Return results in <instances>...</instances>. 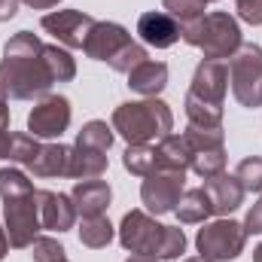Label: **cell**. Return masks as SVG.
<instances>
[{"label":"cell","mask_w":262,"mask_h":262,"mask_svg":"<svg viewBox=\"0 0 262 262\" xmlns=\"http://www.w3.org/2000/svg\"><path fill=\"white\" fill-rule=\"evenodd\" d=\"M70 125V101L64 95H46L34 104V110L28 113V131L34 137H61Z\"/></svg>","instance_id":"7c38bea8"},{"label":"cell","mask_w":262,"mask_h":262,"mask_svg":"<svg viewBox=\"0 0 262 262\" xmlns=\"http://www.w3.org/2000/svg\"><path fill=\"white\" fill-rule=\"evenodd\" d=\"M119 244L134 256L180 259V253L186 250V235L180 226H162L143 210H128L119 226Z\"/></svg>","instance_id":"3957f363"},{"label":"cell","mask_w":262,"mask_h":262,"mask_svg":"<svg viewBox=\"0 0 262 262\" xmlns=\"http://www.w3.org/2000/svg\"><path fill=\"white\" fill-rule=\"evenodd\" d=\"M104 174H107V152L73 146V152H70V177H76V180H98Z\"/></svg>","instance_id":"44dd1931"},{"label":"cell","mask_w":262,"mask_h":262,"mask_svg":"<svg viewBox=\"0 0 262 262\" xmlns=\"http://www.w3.org/2000/svg\"><path fill=\"white\" fill-rule=\"evenodd\" d=\"M9 137H12L9 131L0 128V159H6V156H9Z\"/></svg>","instance_id":"d590c367"},{"label":"cell","mask_w":262,"mask_h":262,"mask_svg":"<svg viewBox=\"0 0 262 262\" xmlns=\"http://www.w3.org/2000/svg\"><path fill=\"white\" fill-rule=\"evenodd\" d=\"M244 232H247V235H262V198L247 210V216H244Z\"/></svg>","instance_id":"1f68e13d"},{"label":"cell","mask_w":262,"mask_h":262,"mask_svg":"<svg viewBox=\"0 0 262 262\" xmlns=\"http://www.w3.org/2000/svg\"><path fill=\"white\" fill-rule=\"evenodd\" d=\"M70 198H73V207L79 216H104L113 192H110V183L98 177V180H79L73 186Z\"/></svg>","instance_id":"e0dca14e"},{"label":"cell","mask_w":262,"mask_h":262,"mask_svg":"<svg viewBox=\"0 0 262 262\" xmlns=\"http://www.w3.org/2000/svg\"><path fill=\"white\" fill-rule=\"evenodd\" d=\"M40 146H43V143H40L34 134H21V131H18V134L9 137V156H6V159L15 162V165H25V168H28V165L37 159Z\"/></svg>","instance_id":"4316f807"},{"label":"cell","mask_w":262,"mask_h":262,"mask_svg":"<svg viewBox=\"0 0 262 262\" xmlns=\"http://www.w3.org/2000/svg\"><path fill=\"white\" fill-rule=\"evenodd\" d=\"M43 40L31 31H18L6 40L3 46V61H0V92L12 101H34L46 98L49 89L55 85L46 55H43Z\"/></svg>","instance_id":"6da1fadb"},{"label":"cell","mask_w":262,"mask_h":262,"mask_svg":"<svg viewBox=\"0 0 262 262\" xmlns=\"http://www.w3.org/2000/svg\"><path fill=\"white\" fill-rule=\"evenodd\" d=\"M40 25L58 43H64L67 49H82L89 34H92V28H95V18L79 12V9H58V12H46Z\"/></svg>","instance_id":"4fadbf2b"},{"label":"cell","mask_w":262,"mask_h":262,"mask_svg":"<svg viewBox=\"0 0 262 262\" xmlns=\"http://www.w3.org/2000/svg\"><path fill=\"white\" fill-rule=\"evenodd\" d=\"M162 6H165V12L183 28V25H189V21H195V18L204 15L207 0H162Z\"/></svg>","instance_id":"83f0119b"},{"label":"cell","mask_w":262,"mask_h":262,"mask_svg":"<svg viewBox=\"0 0 262 262\" xmlns=\"http://www.w3.org/2000/svg\"><path fill=\"white\" fill-rule=\"evenodd\" d=\"M253 262H262V244L256 247V250H253Z\"/></svg>","instance_id":"f35d334b"},{"label":"cell","mask_w":262,"mask_h":262,"mask_svg":"<svg viewBox=\"0 0 262 262\" xmlns=\"http://www.w3.org/2000/svg\"><path fill=\"white\" fill-rule=\"evenodd\" d=\"M180 40L204 52V61H226L241 49V28L229 12H204L180 28Z\"/></svg>","instance_id":"8992f818"},{"label":"cell","mask_w":262,"mask_h":262,"mask_svg":"<svg viewBox=\"0 0 262 262\" xmlns=\"http://www.w3.org/2000/svg\"><path fill=\"white\" fill-rule=\"evenodd\" d=\"M70 152H73V146L46 143V146H40L37 159L28 165V171L34 177H70Z\"/></svg>","instance_id":"d6986e66"},{"label":"cell","mask_w":262,"mask_h":262,"mask_svg":"<svg viewBox=\"0 0 262 262\" xmlns=\"http://www.w3.org/2000/svg\"><path fill=\"white\" fill-rule=\"evenodd\" d=\"M174 128V113L165 101L146 98V101H128L113 110V131H119L128 143H149L162 140Z\"/></svg>","instance_id":"5b68a950"},{"label":"cell","mask_w":262,"mask_h":262,"mask_svg":"<svg viewBox=\"0 0 262 262\" xmlns=\"http://www.w3.org/2000/svg\"><path fill=\"white\" fill-rule=\"evenodd\" d=\"M31 256H34V262H70L64 247H61L55 238H46V235H37V238H34Z\"/></svg>","instance_id":"f546056e"},{"label":"cell","mask_w":262,"mask_h":262,"mask_svg":"<svg viewBox=\"0 0 262 262\" xmlns=\"http://www.w3.org/2000/svg\"><path fill=\"white\" fill-rule=\"evenodd\" d=\"M229 82L241 107H262V49L256 43H241V49L229 58Z\"/></svg>","instance_id":"ba28073f"},{"label":"cell","mask_w":262,"mask_h":262,"mask_svg":"<svg viewBox=\"0 0 262 262\" xmlns=\"http://www.w3.org/2000/svg\"><path fill=\"white\" fill-rule=\"evenodd\" d=\"M235 177L241 180L244 192H262V156H250L235 168Z\"/></svg>","instance_id":"f1b7e54d"},{"label":"cell","mask_w":262,"mask_h":262,"mask_svg":"<svg viewBox=\"0 0 262 262\" xmlns=\"http://www.w3.org/2000/svg\"><path fill=\"white\" fill-rule=\"evenodd\" d=\"M156 159H159V168L189 171V146H186V137L183 134H165L156 143Z\"/></svg>","instance_id":"ffe728a7"},{"label":"cell","mask_w":262,"mask_h":262,"mask_svg":"<svg viewBox=\"0 0 262 262\" xmlns=\"http://www.w3.org/2000/svg\"><path fill=\"white\" fill-rule=\"evenodd\" d=\"M0 128H9V98L0 92Z\"/></svg>","instance_id":"836d02e7"},{"label":"cell","mask_w":262,"mask_h":262,"mask_svg":"<svg viewBox=\"0 0 262 262\" xmlns=\"http://www.w3.org/2000/svg\"><path fill=\"white\" fill-rule=\"evenodd\" d=\"M244 244H247V232H244V223H235V220H216V223H207L204 229H198L195 235V247L201 253V259L207 262H232L244 253Z\"/></svg>","instance_id":"9c48e42d"},{"label":"cell","mask_w":262,"mask_h":262,"mask_svg":"<svg viewBox=\"0 0 262 262\" xmlns=\"http://www.w3.org/2000/svg\"><path fill=\"white\" fill-rule=\"evenodd\" d=\"M6 253H9V238H6V229L0 226V259H3Z\"/></svg>","instance_id":"8d00e7d4"},{"label":"cell","mask_w":262,"mask_h":262,"mask_svg":"<svg viewBox=\"0 0 262 262\" xmlns=\"http://www.w3.org/2000/svg\"><path fill=\"white\" fill-rule=\"evenodd\" d=\"M0 198H3V223L9 247H31L40 226V204L34 183L18 168H0Z\"/></svg>","instance_id":"7a4b0ae2"},{"label":"cell","mask_w":262,"mask_h":262,"mask_svg":"<svg viewBox=\"0 0 262 262\" xmlns=\"http://www.w3.org/2000/svg\"><path fill=\"white\" fill-rule=\"evenodd\" d=\"M174 213H177V220L186 223V226H192V223H204V220L213 213L210 198H207V192H204V186H201V189H183V195H180V201H177Z\"/></svg>","instance_id":"7402d4cb"},{"label":"cell","mask_w":262,"mask_h":262,"mask_svg":"<svg viewBox=\"0 0 262 262\" xmlns=\"http://www.w3.org/2000/svg\"><path fill=\"white\" fill-rule=\"evenodd\" d=\"M183 262H207V259H201V256H192V259H183Z\"/></svg>","instance_id":"ab89813d"},{"label":"cell","mask_w":262,"mask_h":262,"mask_svg":"<svg viewBox=\"0 0 262 262\" xmlns=\"http://www.w3.org/2000/svg\"><path fill=\"white\" fill-rule=\"evenodd\" d=\"M110 241H113V226L107 216H82V223H79V244L82 247L101 250Z\"/></svg>","instance_id":"603a6c76"},{"label":"cell","mask_w":262,"mask_h":262,"mask_svg":"<svg viewBox=\"0 0 262 262\" xmlns=\"http://www.w3.org/2000/svg\"><path fill=\"white\" fill-rule=\"evenodd\" d=\"M183 183H186V171H168V168H156L152 174L143 177L140 186V201L146 204L149 213L162 216L171 213L177 207V201L183 195Z\"/></svg>","instance_id":"8fae6325"},{"label":"cell","mask_w":262,"mask_h":262,"mask_svg":"<svg viewBox=\"0 0 262 262\" xmlns=\"http://www.w3.org/2000/svg\"><path fill=\"white\" fill-rule=\"evenodd\" d=\"M43 55H46V67L52 73L55 82H70L76 76V61L67 49H58V46H43Z\"/></svg>","instance_id":"484cf974"},{"label":"cell","mask_w":262,"mask_h":262,"mask_svg":"<svg viewBox=\"0 0 262 262\" xmlns=\"http://www.w3.org/2000/svg\"><path fill=\"white\" fill-rule=\"evenodd\" d=\"M37 204H40V226L49 232H67L76 223V207L73 198L52 192V189H37Z\"/></svg>","instance_id":"5bb4252c"},{"label":"cell","mask_w":262,"mask_h":262,"mask_svg":"<svg viewBox=\"0 0 262 262\" xmlns=\"http://www.w3.org/2000/svg\"><path fill=\"white\" fill-rule=\"evenodd\" d=\"M82 52L95 61H107L116 73H128L131 67L146 61V49L131 40V34L116 21H95Z\"/></svg>","instance_id":"52a82bcc"},{"label":"cell","mask_w":262,"mask_h":262,"mask_svg":"<svg viewBox=\"0 0 262 262\" xmlns=\"http://www.w3.org/2000/svg\"><path fill=\"white\" fill-rule=\"evenodd\" d=\"M21 3H28L31 9H52V6H58L61 0H21Z\"/></svg>","instance_id":"e575fe53"},{"label":"cell","mask_w":262,"mask_h":262,"mask_svg":"<svg viewBox=\"0 0 262 262\" xmlns=\"http://www.w3.org/2000/svg\"><path fill=\"white\" fill-rule=\"evenodd\" d=\"M125 262H159V259H152V256H131V259Z\"/></svg>","instance_id":"74e56055"},{"label":"cell","mask_w":262,"mask_h":262,"mask_svg":"<svg viewBox=\"0 0 262 262\" xmlns=\"http://www.w3.org/2000/svg\"><path fill=\"white\" fill-rule=\"evenodd\" d=\"M15 12H18V0H0V21L15 18Z\"/></svg>","instance_id":"d6a6232c"},{"label":"cell","mask_w":262,"mask_h":262,"mask_svg":"<svg viewBox=\"0 0 262 262\" xmlns=\"http://www.w3.org/2000/svg\"><path fill=\"white\" fill-rule=\"evenodd\" d=\"M122 165L125 171L134 174V177H146L159 168V159H156V146L149 143H128L125 156H122Z\"/></svg>","instance_id":"cb8c5ba5"},{"label":"cell","mask_w":262,"mask_h":262,"mask_svg":"<svg viewBox=\"0 0 262 262\" xmlns=\"http://www.w3.org/2000/svg\"><path fill=\"white\" fill-rule=\"evenodd\" d=\"M168 85V64L165 61H140L128 70V89L143 98H159Z\"/></svg>","instance_id":"ac0fdd59"},{"label":"cell","mask_w":262,"mask_h":262,"mask_svg":"<svg viewBox=\"0 0 262 262\" xmlns=\"http://www.w3.org/2000/svg\"><path fill=\"white\" fill-rule=\"evenodd\" d=\"M229 92V64L201 61L186 92V119L195 128H223V104Z\"/></svg>","instance_id":"277c9868"},{"label":"cell","mask_w":262,"mask_h":262,"mask_svg":"<svg viewBox=\"0 0 262 262\" xmlns=\"http://www.w3.org/2000/svg\"><path fill=\"white\" fill-rule=\"evenodd\" d=\"M137 34L146 46L152 49H168L180 40V25L165 12V9H152V12H143L137 18Z\"/></svg>","instance_id":"9a60e30c"},{"label":"cell","mask_w":262,"mask_h":262,"mask_svg":"<svg viewBox=\"0 0 262 262\" xmlns=\"http://www.w3.org/2000/svg\"><path fill=\"white\" fill-rule=\"evenodd\" d=\"M235 6L247 25H262V0H235Z\"/></svg>","instance_id":"4dcf8cb0"},{"label":"cell","mask_w":262,"mask_h":262,"mask_svg":"<svg viewBox=\"0 0 262 262\" xmlns=\"http://www.w3.org/2000/svg\"><path fill=\"white\" fill-rule=\"evenodd\" d=\"M204 192L210 198V207L216 216H229L232 210H238L244 204V186L235 174H216V177H207L204 180Z\"/></svg>","instance_id":"2e32d148"},{"label":"cell","mask_w":262,"mask_h":262,"mask_svg":"<svg viewBox=\"0 0 262 262\" xmlns=\"http://www.w3.org/2000/svg\"><path fill=\"white\" fill-rule=\"evenodd\" d=\"M186 146H189V168L198 177H216L226 171V140L223 128H189L183 131Z\"/></svg>","instance_id":"30bf717a"},{"label":"cell","mask_w":262,"mask_h":262,"mask_svg":"<svg viewBox=\"0 0 262 262\" xmlns=\"http://www.w3.org/2000/svg\"><path fill=\"white\" fill-rule=\"evenodd\" d=\"M76 146H85V149H98V152H107L113 146V128L101 119H92L85 122L79 134H76Z\"/></svg>","instance_id":"d4e9b609"}]
</instances>
